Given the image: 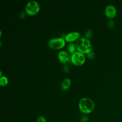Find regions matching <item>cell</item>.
<instances>
[{
  "label": "cell",
  "instance_id": "cell-5",
  "mask_svg": "<svg viewBox=\"0 0 122 122\" xmlns=\"http://www.w3.org/2000/svg\"><path fill=\"white\" fill-rule=\"evenodd\" d=\"M71 61L74 65L80 66L84 63L85 58L83 53L76 51L71 54Z\"/></svg>",
  "mask_w": 122,
  "mask_h": 122
},
{
  "label": "cell",
  "instance_id": "cell-12",
  "mask_svg": "<svg viewBox=\"0 0 122 122\" xmlns=\"http://www.w3.org/2000/svg\"><path fill=\"white\" fill-rule=\"evenodd\" d=\"M36 122H47V120L44 116H40L38 117Z\"/></svg>",
  "mask_w": 122,
  "mask_h": 122
},
{
  "label": "cell",
  "instance_id": "cell-9",
  "mask_svg": "<svg viewBox=\"0 0 122 122\" xmlns=\"http://www.w3.org/2000/svg\"><path fill=\"white\" fill-rule=\"evenodd\" d=\"M71 83V81L69 78L64 79L61 83V89L63 90H66L68 89L70 87Z\"/></svg>",
  "mask_w": 122,
  "mask_h": 122
},
{
  "label": "cell",
  "instance_id": "cell-4",
  "mask_svg": "<svg viewBox=\"0 0 122 122\" xmlns=\"http://www.w3.org/2000/svg\"><path fill=\"white\" fill-rule=\"evenodd\" d=\"M65 45V40L62 38L51 39L48 42V46L54 50H58L63 47Z\"/></svg>",
  "mask_w": 122,
  "mask_h": 122
},
{
  "label": "cell",
  "instance_id": "cell-2",
  "mask_svg": "<svg viewBox=\"0 0 122 122\" xmlns=\"http://www.w3.org/2000/svg\"><path fill=\"white\" fill-rule=\"evenodd\" d=\"M76 47L78 51L82 53H87L92 50L91 42L86 38L79 39L76 42Z\"/></svg>",
  "mask_w": 122,
  "mask_h": 122
},
{
  "label": "cell",
  "instance_id": "cell-6",
  "mask_svg": "<svg viewBox=\"0 0 122 122\" xmlns=\"http://www.w3.org/2000/svg\"><path fill=\"white\" fill-rule=\"evenodd\" d=\"M58 57L59 61L62 63L68 62L71 60V57H70L69 53L63 50L59 52Z\"/></svg>",
  "mask_w": 122,
  "mask_h": 122
},
{
  "label": "cell",
  "instance_id": "cell-14",
  "mask_svg": "<svg viewBox=\"0 0 122 122\" xmlns=\"http://www.w3.org/2000/svg\"><path fill=\"white\" fill-rule=\"evenodd\" d=\"M87 55L90 58H92L93 56H94V52H93V51H92V50H91L89 52H88L87 53Z\"/></svg>",
  "mask_w": 122,
  "mask_h": 122
},
{
  "label": "cell",
  "instance_id": "cell-13",
  "mask_svg": "<svg viewBox=\"0 0 122 122\" xmlns=\"http://www.w3.org/2000/svg\"><path fill=\"white\" fill-rule=\"evenodd\" d=\"M81 122H89L88 117L86 115L82 116V117L81 118Z\"/></svg>",
  "mask_w": 122,
  "mask_h": 122
},
{
  "label": "cell",
  "instance_id": "cell-7",
  "mask_svg": "<svg viewBox=\"0 0 122 122\" xmlns=\"http://www.w3.org/2000/svg\"><path fill=\"white\" fill-rule=\"evenodd\" d=\"M105 13L108 18L110 19L113 18L116 14V9L112 5H108L105 9Z\"/></svg>",
  "mask_w": 122,
  "mask_h": 122
},
{
  "label": "cell",
  "instance_id": "cell-3",
  "mask_svg": "<svg viewBox=\"0 0 122 122\" xmlns=\"http://www.w3.org/2000/svg\"><path fill=\"white\" fill-rule=\"evenodd\" d=\"M40 10V5L38 2L35 0L29 1L25 7L26 13L30 15L36 14Z\"/></svg>",
  "mask_w": 122,
  "mask_h": 122
},
{
  "label": "cell",
  "instance_id": "cell-16",
  "mask_svg": "<svg viewBox=\"0 0 122 122\" xmlns=\"http://www.w3.org/2000/svg\"><path fill=\"white\" fill-rule=\"evenodd\" d=\"M92 35V32L91 31V30H88L86 31V36L87 37H91V36Z\"/></svg>",
  "mask_w": 122,
  "mask_h": 122
},
{
  "label": "cell",
  "instance_id": "cell-8",
  "mask_svg": "<svg viewBox=\"0 0 122 122\" xmlns=\"http://www.w3.org/2000/svg\"><path fill=\"white\" fill-rule=\"evenodd\" d=\"M80 36V33L78 31H73L70 32L65 36V40L67 41L71 42L77 40Z\"/></svg>",
  "mask_w": 122,
  "mask_h": 122
},
{
  "label": "cell",
  "instance_id": "cell-10",
  "mask_svg": "<svg viewBox=\"0 0 122 122\" xmlns=\"http://www.w3.org/2000/svg\"><path fill=\"white\" fill-rule=\"evenodd\" d=\"M67 50L70 53H73L75 52L76 46L73 43H70L67 46Z\"/></svg>",
  "mask_w": 122,
  "mask_h": 122
},
{
  "label": "cell",
  "instance_id": "cell-15",
  "mask_svg": "<svg viewBox=\"0 0 122 122\" xmlns=\"http://www.w3.org/2000/svg\"><path fill=\"white\" fill-rule=\"evenodd\" d=\"M114 22L112 20L109 21V22L108 23V27L111 28H113V26H114Z\"/></svg>",
  "mask_w": 122,
  "mask_h": 122
},
{
  "label": "cell",
  "instance_id": "cell-1",
  "mask_svg": "<svg viewBox=\"0 0 122 122\" xmlns=\"http://www.w3.org/2000/svg\"><path fill=\"white\" fill-rule=\"evenodd\" d=\"M79 108L82 113L88 114L93 111L94 108V103L92 99L83 98L81 99L79 102Z\"/></svg>",
  "mask_w": 122,
  "mask_h": 122
},
{
  "label": "cell",
  "instance_id": "cell-11",
  "mask_svg": "<svg viewBox=\"0 0 122 122\" xmlns=\"http://www.w3.org/2000/svg\"><path fill=\"white\" fill-rule=\"evenodd\" d=\"M8 83V79L6 76H1L0 79V84L1 86H5Z\"/></svg>",
  "mask_w": 122,
  "mask_h": 122
}]
</instances>
